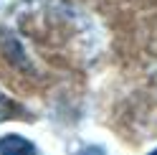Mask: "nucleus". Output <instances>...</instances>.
<instances>
[{"label": "nucleus", "mask_w": 157, "mask_h": 155, "mask_svg": "<svg viewBox=\"0 0 157 155\" xmlns=\"http://www.w3.org/2000/svg\"><path fill=\"white\" fill-rule=\"evenodd\" d=\"M0 155H36V148L21 135H5L0 137Z\"/></svg>", "instance_id": "obj_1"}, {"label": "nucleus", "mask_w": 157, "mask_h": 155, "mask_svg": "<svg viewBox=\"0 0 157 155\" xmlns=\"http://www.w3.org/2000/svg\"><path fill=\"white\" fill-rule=\"evenodd\" d=\"M15 109H18V107H15V102H10L5 94H0V120L13 117V114H15Z\"/></svg>", "instance_id": "obj_2"}, {"label": "nucleus", "mask_w": 157, "mask_h": 155, "mask_svg": "<svg viewBox=\"0 0 157 155\" xmlns=\"http://www.w3.org/2000/svg\"><path fill=\"white\" fill-rule=\"evenodd\" d=\"M76 155H104V150L99 148V145H89V148H84V150H78Z\"/></svg>", "instance_id": "obj_3"}, {"label": "nucleus", "mask_w": 157, "mask_h": 155, "mask_svg": "<svg viewBox=\"0 0 157 155\" xmlns=\"http://www.w3.org/2000/svg\"><path fill=\"white\" fill-rule=\"evenodd\" d=\"M150 155H157V150H152V153H150Z\"/></svg>", "instance_id": "obj_4"}]
</instances>
